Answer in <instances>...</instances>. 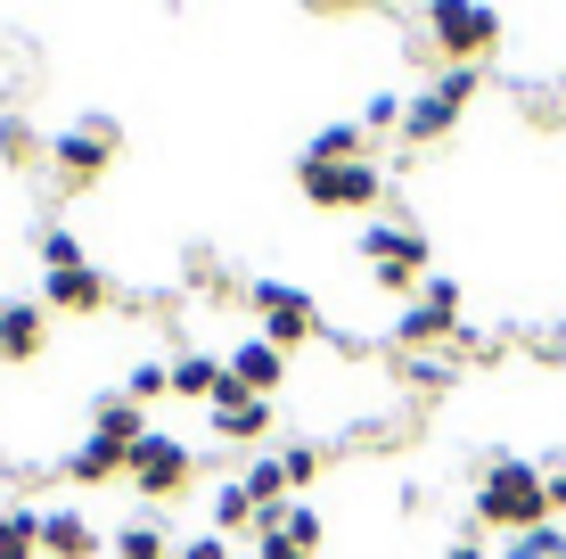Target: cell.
Returning a JSON list of instances; mask_svg holds the SVG:
<instances>
[{
    "instance_id": "obj_1",
    "label": "cell",
    "mask_w": 566,
    "mask_h": 559,
    "mask_svg": "<svg viewBox=\"0 0 566 559\" xmlns=\"http://www.w3.org/2000/svg\"><path fill=\"white\" fill-rule=\"evenodd\" d=\"M476 518L501 535H534L551 527V477L534 469V460H484L476 477Z\"/></svg>"
},
{
    "instance_id": "obj_2",
    "label": "cell",
    "mask_w": 566,
    "mask_h": 559,
    "mask_svg": "<svg viewBox=\"0 0 566 559\" xmlns=\"http://www.w3.org/2000/svg\"><path fill=\"white\" fill-rule=\"evenodd\" d=\"M427 42L443 50V66H476L501 50V9L484 0H427Z\"/></svg>"
},
{
    "instance_id": "obj_3",
    "label": "cell",
    "mask_w": 566,
    "mask_h": 559,
    "mask_svg": "<svg viewBox=\"0 0 566 559\" xmlns=\"http://www.w3.org/2000/svg\"><path fill=\"white\" fill-rule=\"evenodd\" d=\"M468 100H476V66H443L436 83H427L419 100L402 107V141H411V148H436L443 132L460 124V107H468Z\"/></svg>"
},
{
    "instance_id": "obj_4",
    "label": "cell",
    "mask_w": 566,
    "mask_h": 559,
    "mask_svg": "<svg viewBox=\"0 0 566 559\" xmlns=\"http://www.w3.org/2000/svg\"><path fill=\"white\" fill-rule=\"evenodd\" d=\"M42 263H50L42 288H50V304H57V313H99V304H107V280L83 263L74 230H50V239H42Z\"/></svg>"
},
{
    "instance_id": "obj_5",
    "label": "cell",
    "mask_w": 566,
    "mask_h": 559,
    "mask_svg": "<svg viewBox=\"0 0 566 559\" xmlns=\"http://www.w3.org/2000/svg\"><path fill=\"white\" fill-rule=\"evenodd\" d=\"M124 477L148 494V503H172V494H189L198 460H189L181 436H140V445H132V469H124Z\"/></svg>"
},
{
    "instance_id": "obj_6",
    "label": "cell",
    "mask_w": 566,
    "mask_h": 559,
    "mask_svg": "<svg viewBox=\"0 0 566 559\" xmlns=\"http://www.w3.org/2000/svg\"><path fill=\"white\" fill-rule=\"evenodd\" d=\"M296 189H304L312 206H378V198H386V173L369 165V157H361V165H312V157H304V165H296Z\"/></svg>"
},
{
    "instance_id": "obj_7",
    "label": "cell",
    "mask_w": 566,
    "mask_h": 559,
    "mask_svg": "<svg viewBox=\"0 0 566 559\" xmlns=\"http://www.w3.org/2000/svg\"><path fill=\"white\" fill-rule=\"evenodd\" d=\"M395 338L411 345V354H427V345H443V338H460V280H452V272L427 280V297L395 321Z\"/></svg>"
},
{
    "instance_id": "obj_8",
    "label": "cell",
    "mask_w": 566,
    "mask_h": 559,
    "mask_svg": "<svg viewBox=\"0 0 566 559\" xmlns=\"http://www.w3.org/2000/svg\"><path fill=\"white\" fill-rule=\"evenodd\" d=\"M255 313H263V345H304V338H321V304L296 297V288H280V280H255Z\"/></svg>"
},
{
    "instance_id": "obj_9",
    "label": "cell",
    "mask_w": 566,
    "mask_h": 559,
    "mask_svg": "<svg viewBox=\"0 0 566 559\" xmlns=\"http://www.w3.org/2000/svg\"><path fill=\"white\" fill-rule=\"evenodd\" d=\"M361 256L378 263L386 288H411V280L427 272V239H419V230H402V222H369V230H361Z\"/></svg>"
},
{
    "instance_id": "obj_10",
    "label": "cell",
    "mask_w": 566,
    "mask_h": 559,
    "mask_svg": "<svg viewBox=\"0 0 566 559\" xmlns=\"http://www.w3.org/2000/svg\"><path fill=\"white\" fill-rule=\"evenodd\" d=\"M115 148H124V141H115V124L57 132V141H50V157H57V182H74V189H83V182H99V173L115 165Z\"/></svg>"
},
{
    "instance_id": "obj_11",
    "label": "cell",
    "mask_w": 566,
    "mask_h": 559,
    "mask_svg": "<svg viewBox=\"0 0 566 559\" xmlns=\"http://www.w3.org/2000/svg\"><path fill=\"white\" fill-rule=\"evenodd\" d=\"M263 428H271V403L247 395L239 379H222V395H213V436H222V445H255Z\"/></svg>"
},
{
    "instance_id": "obj_12",
    "label": "cell",
    "mask_w": 566,
    "mask_h": 559,
    "mask_svg": "<svg viewBox=\"0 0 566 559\" xmlns=\"http://www.w3.org/2000/svg\"><path fill=\"white\" fill-rule=\"evenodd\" d=\"M230 379H239L247 395H271L287 379V354H280V345H263V338H247L239 354H230Z\"/></svg>"
},
{
    "instance_id": "obj_13",
    "label": "cell",
    "mask_w": 566,
    "mask_h": 559,
    "mask_svg": "<svg viewBox=\"0 0 566 559\" xmlns=\"http://www.w3.org/2000/svg\"><path fill=\"white\" fill-rule=\"evenodd\" d=\"M42 304H0V362H33L42 354Z\"/></svg>"
},
{
    "instance_id": "obj_14",
    "label": "cell",
    "mask_w": 566,
    "mask_h": 559,
    "mask_svg": "<svg viewBox=\"0 0 566 559\" xmlns=\"http://www.w3.org/2000/svg\"><path fill=\"white\" fill-rule=\"evenodd\" d=\"M132 469V445H115V436H83L66 460V477H83V486H107V477H124Z\"/></svg>"
},
{
    "instance_id": "obj_15",
    "label": "cell",
    "mask_w": 566,
    "mask_h": 559,
    "mask_svg": "<svg viewBox=\"0 0 566 559\" xmlns=\"http://www.w3.org/2000/svg\"><path fill=\"white\" fill-rule=\"evenodd\" d=\"M42 551H57V559H99V551H91V518L83 510H50L42 518Z\"/></svg>"
},
{
    "instance_id": "obj_16",
    "label": "cell",
    "mask_w": 566,
    "mask_h": 559,
    "mask_svg": "<svg viewBox=\"0 0 566 559\" xmlns=\"http://www.w3.org/2000/svg\"><path fill=\"white\" fill-rule=\"evenodd\" d=\"M222 379H230V362H206V354H181V362H172V395L213 403V395H222Z\"/></svg>"
},
{
    "instance_id": "obj_17",
    "label": "cell",
    "mask_w": 566,
    "mask_h": 559,
    "mask_svg": "<svg viewBox=\"0 0 566 559\" xmlns=\"http://www.w3.org/2000/svg\"><path fill=\"white\" fill-rule=\"evenodd\" d=\"M91 436H115V445H140V436H148V420H140V403H132V395H107V403H99V428H91Z\"/></svg>"
},
{
    "instance_id": "obj_18",
    "label": "cell",
    "mask_w": 566,
    "mask_h": 559,
    "mask_svg": "<svg viewBox=\"0 0 566 559\" xmlns=\"http://www.w3.org/2000/svg\"><path fill=\"white\" fill-rule=\"evenodd\" d=\"M33 551H42V518L0 510V559H33Z\"/></svg>"
},
{
    "instance_id": "obj_19",
    "label": "cell",
    "mask_w": 566,
    "mask_h": 559,
    "mask_svg": "<svg viewBox=\"0 0 566 559\" xmlns=\"http://www.w3.org/2000/svg\"><path fill=\"white\" fill-rule=\"evenodd\" d=\"M304 157H312V165H361V132H354V124H328Z\"/></svg>"
},
{
    "instance_id": "obj_20",
    "label": "cell",
    "mask_w": 566,
    "mask_h": 559,
    "mask_svg": "<svg viewBox=\"0 0 566 559\" xmlns=\"http://www.w3.org/2000/svg\"><path fill=\"white\" fill-rule=\"evenodd\" d=\"M115 559H172L165 527H124V535H115Z\"/></svg>"
},
{
    "instance_id": "obj_21",
    "label": "cell",
    "mask_w": 566,
    "mask_h": 559,
    "mask_svg": "<svg viewBox=\"0 0 566 559\" xmlns=\"http://www.w3.org/2000/svg\"><path fill=\"white\" fill-rule=\"evenodd\" d=\"M247 518H255V503H247V486H222V494H213V527H247Z\"/></svg>"
},
{
    "instance_id": "obj_22",
    "label": "cell",
    "mask_w": 566,
    "mask_h": 559,
    "mask_svg": "<svg viewBox=\"0 0 566 559\" xmlns=\"http://www.w3.org/2000/svg\"><path fill=\"white\" fill-rule=\"evenodd\" d=\"M124 395H132V403H148V395H172V371H165V362H140V371L124 379Z\"/></svg>"
},
{
    "instance_id": "obj_23",
    "label": "cell",
    "mask_w": 566,
    "mask_h": 559,
    "mask_svg": "<svg viewBox=\"0 0 566 559\" xmlns=\"http://www.w3.org/2000/svg\"><path fill=\"white\" fill-rule=\"evenodd\" d=\"M280 469H287V486H312V477L328 469V453L321 445H296V453H280Z\"/></svg>"
},
{
    "instance_id": "obj_24",
    "label": "cell",
    "mask_w": 566,
    "mask_h": 559,
    "mask_svg": "<svg viewBox=\"0 0 566 559\" xmlns=\"http://www.w3.org/2000/svg\"><path fill=\"white\" fill-rule=\"evenodd\" d=\"M517 559H566V535H558V527H534V535H517Z\"/></svg>"
},
{
    "instance_id": "obj_25",
    "label": "cell",
    "mask_w": 566,
    "mask_h": 559,
    "mask_svg": "<svg viewBox=\"0 0 566 559\" xmlns=\"http://www.w3.org/2000/svg\"><path fill=\"white\" fill-rule=\"evenodd\" d=\"M280 535H296L304 551H321V510H280Z\"/></svg>"
},
{
    "instance_id": "obj_26",
    "label": "cell",
    "mask_w": 566,
    "mask_h": 559,
    "mask_svg": "<svg viewBox=\"0 0 566 559\" xmlns=\"http://www.w3.org/2000/svg\"><path fill=\"white\" fill-rule=\"evenodd\" d=\"M0 157H9V165H25V157H33V132L17 124V115H9V124H0Z\"/></svg>"
},
{
    "instance_id": "obj_27",
    "label": "cell",
    "mask_w": 566,
    "mask_h": 559,
    "mask_svg": "<svg viewBox=\"0 0 566 559\" xmlns=\"http://www.w3.org/2000/svg\"><path fill=\"white\" fill-rule=\"evenodd\" d=\"M255 559H312L296 535H280V527H263V544H255Z\"/></svg>"
},
{
    "instance_id": "obj_28",
    "label": "cell",
    "mask_w": 566,
    "mask_h": 559,
    "mask_svg": "<svg viewBox=\"0 0 566 559\" xmlns=\"http://www.w3.org/2000/svg\"><path fill=\"white\" fill-rule=\"evenodd\" d=\"M181 559H230V544H222V535H198V544H189Z\"/></svg>"
},
{
    "instance_id": "obj_29",
    "label": "cell",
    "mask_w": 566,
    "mask_h": 559,
    "mask_svg": "<svg viewBox=\"0 0 566 559\" xmlns=\"http://www.w3.org/2000/svg\"><path fill=\"white\" fill-rule=\"evenodd\" d=\"M312 17H345V9H361V0H304Z\"/></svg>"
},
{
    "instance_id": "obj_30",
    "label": "cell",
    "mask_w": 566,
    "mask_h": 559,
    "mask_svg": "<svg viewBox=\"0 0 566 559\" xmlns=\"http://www.w3.org/2000/svg\"><path fill=\"white\" fill-rule=\"evenodd\" d=\"M551 510H566V460L551 469Z\"/></svg>"
},
{
    "instance_id": "obj_31",
    "label": "cell",
    "mask_w": 566,
    "mask_h": 559,
    "mask_svg": "<svg viewBox=\"0 0 566 559\" xmlns=\"http://www.w3.org/2000/svg\"><path fill=\"white\" fill-rule=\"evenodd\" d=\"M443 559H484V551H476V544H452V551H443Z\"/></svg>"
}]
</instances>
